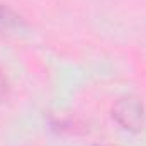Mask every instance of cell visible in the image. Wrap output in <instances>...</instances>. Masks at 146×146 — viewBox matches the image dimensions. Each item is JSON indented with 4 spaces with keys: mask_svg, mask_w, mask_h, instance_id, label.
I'll return each instance as SVG.
<instances>
[{
    "mask_svg": "<svg viewBox=\"0 0 146 146\" xmlns=\"http://www.w3.org/2000/svg\"><path fill=\"white\" fill-rule=\"evenodd\" d=\"M22 24L21 15H17L10 7L0 3V27L2 29H12V27H19Z\"/></svg>",
    "mask_w": 146,
    "mask_h": 146,
    "instance_id": "cell-2",
    "label": "cell"
},
{
    "mask_svg": "<svg viewBox=\"0 0 146 146\" xmlns=\"http://www.w3.org/2000/svg\"><path fill=\"white\" fill-rule=\"evenodd\" d=\"M5 92H7V82L3 80V76L0 75V99L5 95Z\"/></svg>",
    "mask_w": 146,
    "mask_h": 146,
    "instance_id": "cell-3",
    "label": "cell"
},
{
    "mask_svg": "<svg viewBox=\"0 0 146 146\" xmlns=\"http://www.w3.org/2000/svg\"><path fill=\"white\" fill-rule=\"evenodd\" d=\"M114 121L129 133H138L145 126V107L134 97H122L112 107Z\"/></svg>",
    "mask_w": 146,
    "mask_h": 146,
    "instance_id": "cell-1",
    "label": "cell"
}]
</instances>
